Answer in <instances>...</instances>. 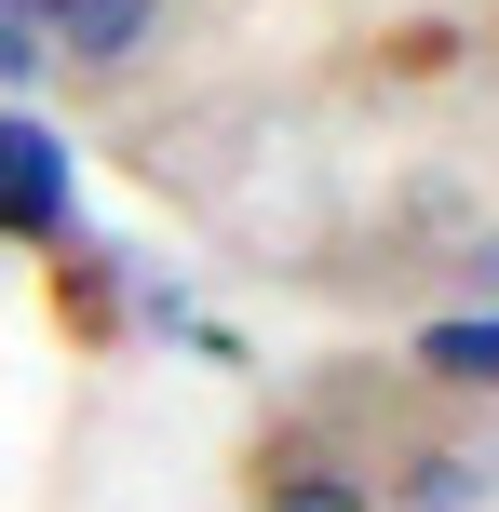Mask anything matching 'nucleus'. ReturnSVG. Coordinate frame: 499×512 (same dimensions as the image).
I'll return each mask as SVG.
<instances>
[{"mask_svg": "<svg viewBox=\"0 0 499 512\" xmlns=\"http://www.w3.org/2000/svg\"><path fill=\"white\" fill-rule=\"evenodd\" d=\"M499 499V459L486 445H419V459L378 486V512H486Z\"/></svg>", "mask_w": 499, "mask_h": 512, "instance_id": "nucleus-3", "label": "nucleus"}, {"mask_svg": "<svg viewBox=\"0 0 499 512\" xmlns=\"http://www.w3.org/2000/svg\"><path fill=\"white\" fill-rule=\"evenodd\" d=\"M257 512H378V499L351 486V472H270V486H257Z\"/></svg>", "mask_w": 499, "mask_h": 512, "instance_id": "nucleus-5", "label": "nucleus"}, {"mask_svg": "<svg viewBox=\"0 0 499 512\" xmlns=\"http://www.w3.org/2000/svg\"><path fill=\"white\" fill-rule=\"evenodd\" d=\"M27 68H41V27H14V14H0V81H27Z\"/></svg>", "mask_w": 499, "mask_h": 512, "instance_id": "nucleus-6", "label": "nucleus"}, {"mask_svg": "<svg viewBox=\"0 0 499 512\" xmlns=\"http://www.w3.org/2000/svg\"><path fill=\"white\" fill-rule=\"evenodd\" d=\"M0 14H14V27H41V0H0Z\"/></svg>", "mask_w": 499, "mask_h": 512, "instance_id": "nucleus-7", "label": "nucleus"}, {"mask_svg": "<svg viewBox=\"0 0 499 512\" xmlns=\"http://www.w3.org/2000/svg\"><path fill=\"white\" fill-rule=\"evenodd\" d=\"M419 378L432 391H499V310H446L419 337Z\"/></svg>", "mask_w": 499, "mask_h": 512, "instance_id": "nucleus-4", "label": "nucleus"}, {"mask_svg": "<svg viewBox=\"0 0 499 512\" xmlns=\"http://www.w3.org/2000/svg\"><path fill=\"white\" fill-rule=\"evenodd\" d=\"M54 230H68V149L0 108V243H54Z\"/></svg>", "mask_w": 499, "mask_h": 512, "instance_id": "nucleus-1", "label": "nucleus"}, {"mask_svg": "<svg viewBox=\"0 0 499 512\" xmlns=\"http://www.w3.org/2000/svg\"><path fill=\"white\" fill-rule=\"evenodd\" d=\"M162 41V0H41V54L68 68H135Z\"/></svg>", "mask_w": 499, "mask_h": 512, "instance_id": "nucleus-2", "label": "nucleus"}]
</instances>
